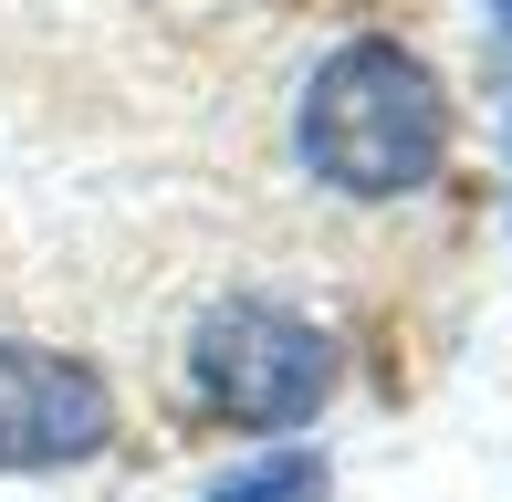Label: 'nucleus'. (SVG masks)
<instances>
[{
	"label": "nucleus",
	"instance_id": "20e7f679",
	"mask_svg": "<svg viewBox=\"0 0 512 502\" xmlns=\"http://www.w3.org/2000/svg\"><path fill=\"white\" fill-rule=\"evenodd\" d=\"M199 502H335V461L304 440H283V450H262L251 471H220Z\"/></svg>",
	"mask_w": 512,
	"mask_h": 502
},
{
	"label": "nucleus",
	"instance_id": "7ed1b4c3",
	"mask_svg": "<svg viewBox=\"0 0 512 502\" xmlns=\"http://www.w3.org/2000/svg\"><path fill=\"white\" fill-rule=\"evenodd\" d=\"M115 440V387L74 346L0 335V471H74Z\"/></svg>",
	"mask_w": 512,
	"mask_h": 502
},
{
	"label": "nucleus",
	"instance_id": "f257e3e1",
	"mask_svg": "<svg viewBox=\"0 0 512 502\" xmlns=\"http://www.w3.org/2000/svg\"><path fill=\"white\" fill-rule=\"evenodd\" d=\"M293 147L335 199H408L450 157V95L398 32H356L314 63Z\"/></svg>",
	"mask_w": 512,
	"mask_h": 502
},
{
	"label": "nucleus",
	"instance_id": "39448f33",
	"mask_svg": "<svg viewBox=\"0 0 512 502\" xmlns=\"http://www.w3.org/2000/svg\"><path fill=\"white\" fill-rule=\"evenodd\" d=\"M492 21H502V63H512V0H492Z\"/></svg>",
	"mask_w": 512,
	"mask_h": 502
},
{
	"label": "nucleus",
	"instance_id": "f03ea898",
	"mask_svg": "<svg viewBox=\"0 0 512 502\" xmlns=\"http://www.w3.org/2000/svg\"><path fill=\"white\" fill-rule=\"evenodd\" d=\"M345 387V356L314 314L262 304V293H230L189 325V398L230 429H262V440H293L304 419H324Z\"/></svg>",
	"mask_w": 512,
	"mask_h": 502
}]
</instances>
